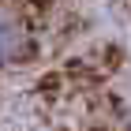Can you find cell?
Segmentation results:
<instances>
[{"label":"cell","instance_id":"obj_1","mask_svg":"<svg viewBox=\"0 0 131 131\" xmlns=\"http://www.w3.org/2000/svg\"><path fill=\"white\" fill-rule=\"evenodd\" d=\"M38 52V34L19 11L0 8V71H15L34 60Z\"/></svg>","mask_w":131,"mask_h":131},{"label":"cell","instance_id":"obj_2","mask_svg":"<svg viewBox=\"0 0 131 131\" xmlns=\"http://www.w3.org/2000/svg\"><path fill=\"white\" fill-rule=\"evenodd\" d=\"M120 131H131V112L124 116V124H120Z\"/></svg>","mask_w":131,"mask_h":131}]
</instances>
